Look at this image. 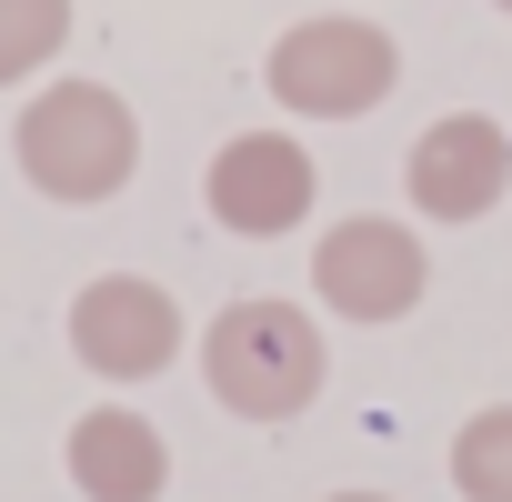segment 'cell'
<instances>
[{
    "instance_id": "cell-6",
    "label": "cell",
    "mask_w": 512,
    "mask_h": 502,
    "mask_svg": "<svg viewBox=\"0 0 512 502\" xmlns=\"http://www.w3.org/2000/svg\"><path fill=\"white\" fill-rule=\"evenodd\" d=\"M201 201H211V221L231 241H282V231L312 221L322 171H312V151L292 131H231L211 151V171H201Z\"/></svg>"
},
{
    "instance_id": "cell-12",
    "label": "cell",
    "mask_w": 512,
    "mask_h": 502,
    "mask_svg": "<svg viewBox=\"0 0 512 502\" xmlns=\"http://www.w3.org/2000/svg\"><path fill=\"white\" fill-rule=\"evenodd\" d=\"M492 11H512V0H492Z\"/></svg>"
},
{
    "instance_id": "cell-7",
    "label": "cell",
    "mask_w": 512,
    "mask_h": 502,
    "mask_svg": "<svg viewBox=\"0 0 512 502\" xmlns=\"http://www.w3.org/2000/svg\"><path fill=\"white\" fill-rule=\"evenodd\" d=\"M502 191H512V131L492 121V111H442V121H422V141L402 151V201L422 211V221H492L502 211Z\"/></svg>"
},
{
    "instance_id": "cell-1",
    "label": "cell",
    "mask_w": 512,
    "mask_h": 502,
    "mask_svg": "<svg viewBox=\"0 0 512 502\" xmlns=\"http://www.w3.org/2000/svg\"><path fill=\"white\" fill-rule=\"evenodd\" d=\"M332 382V342L302 302L282 292H241L201 322V392L231 422H302Z\"/></svg>"
},
{
    "instance_id": "cell-3",
    "label": "cell",
    "mask_w": 512,
    "mask_h": 502,
    "mask_svg": "<svg viewBox=\"0 0 512 502\" xmlns=\"http://www.w3.org/2000/svg\"><path fill=\"white\" fill-rule=\"evenodd\" d=\"M402 81V51L382 21L362 11H322V21H292L262 61V91L292 111V121H362L372 101H392Z\"/></svg>"
},
{
    "instance_id": "cell-11",
    "label": "cell",
    "mask_w": 512,
    "mask_h": 502,
    "mask_svg": "<svg viewBox=\"0 0 512 502\" xmlns=\"http://www.w3.org/2000/svg\"><path fill=\"white\" fill-rule=\"evenodd\" d=\"M322 502H392V492H322Z\"/></svg>"
},
{
    "instance_id": "cell-8",
    "label": "cell",
    "mask_w": 512,
    "mask_h": 502,
    "mask_svg": "<svg viewBox=\"0 0 512 502\" xmlns=\"http://www.w3.org/2000/svg\"><path fill=\"white\" fill-rule=\"evenodd\" d=\"M61 462H71V492H81V502H161V492H171V442H161V422H141L131 402H91V412L71 422Z\"/></svg>"
},
{
    "instance_id": "cell-5",
    "label": "cell",
    "mask_w": 512,
    "mask_h": 502,
    "mask_svg": "<svg viewBox=\"0 0 512 502\" xmlns=\"http://www.w3.org/2000/svg\"><path fill=\"white\" fill-rule=\"evenodd\" d=\"M61 332H71V362L101 372V382H151V372H171L181 342H191L181 302H171L151 272H101V282H81Z\"/></svg>"
},
{
    "instance_id": "cell-2",
    "label": "cell",
    "mask_w": 512,
    "mask_h": 502,
    "mask_svg": "<svg viewBox=\"0 0 512 502\" xmlns=\"http://www.w3.org/2000/svg\"><path fill=\"white\" fill-rule=\"evenodd\" d=\"M11 161H21V181H31L41 201L91 211V201L131 191V171H141V121H131V101H121L111 81H51V91L21 101Z\"/></svg>"
},
{
    "instance_id": "cell-10",
    "label": "cell",
    "mask_w": 512,
    "mask_h": 502,
    "mask_svg": "<svg viewBox=\"0 0 512 502\" xmlns=\"http://www.w3.org/2000/svg\"><path fill=\"white\" fill-rule=\"evenodd\" d=\"M61 41H71V0H0V91L41 81Z\"/></svg>"
},
{
    "instance_id": "cell-4",
    "label": "cell",
    "mask_w": 512,
    "mask_h": 502,
    "mask_svg": "<svg viewBox=\"0 0 512 502\" xmlns=\"http://www.w3.org/2000/svg\"><path fill=\"white\" fill-rule=\"evenodd\" d=\"M422 292H432V251H422L412 221L352 211V221H332V231L312 241V302H322L332 322L382 332V322H412Z\"/></svg>"
},
{
    "instance_id": "cell-9",
    "label": "cell",
    "mask_w": 512,
    "mask_h": 502,
    "mask_svg": "<svg viewBox=\"0 0 512 502\" xmlns=\"http://www.w3.org/2000/svg\"><path fill=\"white\" fill-rule=\"evenodd\" d=\"M452 492L462 502H512V402L462 412V432H452Z\"/></svg>"
}]
</instances>
